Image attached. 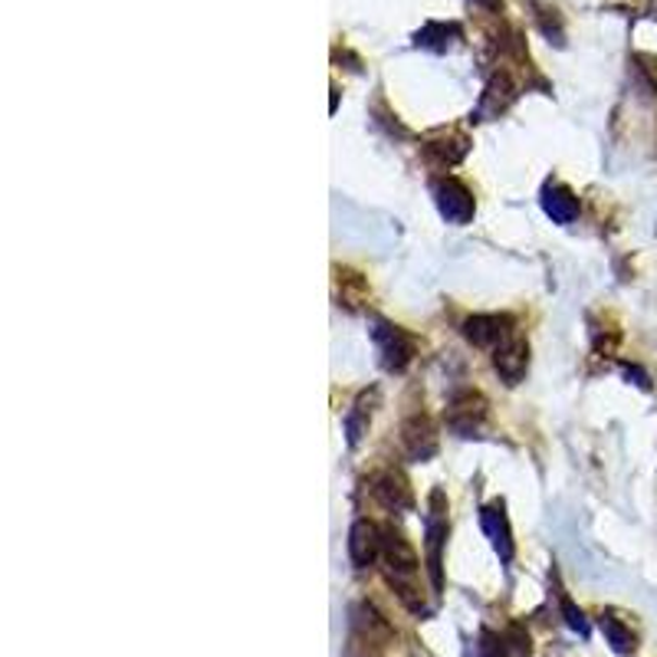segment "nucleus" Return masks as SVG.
<instances>
[{
	"instance_id": "nucleus-1",
	"label": "nucleus",
	"mask_w": 657,
	"mask_h": 657,
	"mask_svg": "<svg viewBox=\"0 0 657 657\" xmlns=\"http://www.w3.org/2000/svg\"><path fill=\"white\" fill-rule=\"evenodd\" d=\"M382 566H385V579L388 585L401 595V602H408L414 611H421V598L414 595V582H418V556L408 546V540L401 533H385L382 540Z\"/></svg>"
},
{
	"instance_id": "nucleus-2",
	"label": "nucleus",
	"mask_w": 657,
	"mask_h": 657,
	"mask_svg": "<svg viewBox=\"0 0 657 657\" xmlns=\"http://www.w3.org/2000/svg\"><path fill=\"white\" fill-rule=\"evenodd\" d=\"M372 339H375V346H379V352H382V365H385L388 372H401V369L414 359V343H411V336L401 333V328L392 325V322L375 319Z\"/></svg>"
},
{
	"instance_id": "nucleus-3",
	"label": "nucleus",
	"mask_w": 657,
	"mask_h": 657,
	"mask_svg": "<svg viewBox=\"0 0 657 657\" xmlns=\"http://www.w3.org/2000/svg\"><path fill=\"white\" fill-rule=\"evenodd\" d=\"M434 201H437V211L447 224H467L476 211L473 204V195L457 182V178H441L434 182Z\"/></svg>"
},
{
	"instance_id": "nucleus-4",
	"label": "nucleus",
	"mask_w": 657,
	"mask_h": 657,
	"mask_svg": "<svg viewBox=\"0 0 657 657\" xmlns=\"http://www.w3.org/2000/svg\"><path fill=\"white\" fill-rule=\"evenodd\" d=\"M463 336L476 349H497L513 336V319L510 315H470L463 322Z\"/></svg>"
},
{
	"instance_id": "nucleus-5",
	"label": "nucleus",
	"mask_w": 657,
	"mask_h": 657,
	"mask_svg": "<svg viewBox=\"0 0 657 657\" xmlns=\"http://www.w3.org/2000/svg\"><path fill=\"white\" fill-rule=\"evenodd\" d=\"M483 418H486V401L476 392H460L447 405V424L460 437H473L480 431Z\"/></svg>"
},
{
	"instance_id": "nucleus-6",
	"label": "nucleus",
	"mask_w": 657,
	"mask_h": 657,
	"mask_svg": "<svg viewBox=\"0 0 657 657\" xmlns=\"http://www.w3.org/2000/svg\"><path fill=\"white\" fill-rule=\"evenodd\" d=\"M372 493H375V500L392 513H405V510L414 507V493H411V486H408L401 470H385L382 476H375Z\"/></svg>"
},
{
	"instance_id": "nucleus-7",
	"label": "nucleus",
	"mask_w": 657,
	"mask_h": 657,
	"mask_svg": "<svg viewBox=\"0 0 657 657\" xmlns=\"http://www.w3.org/2000/svg\"><path fill=\"white\" fill-rule=\"evenodd\" d=\"M526 365H530V346L517 333L493 349V369L500 372L507 385H520V379L526 375Z\"/></svg>"
},
{
	"instance_id": "nucleus-8",
	"label": "nucleus",
	"mask_w": 657,
	"mask_h": 657,
	"mask_svg": "<svg viewBox=\"0 0 657 657\" xmlns=\"http://www.w3.org/2000/svg\"><path fill=\"white\" fill-rule=\"evenodd\" d=\"M401 444L408 450L411 460H427L434 457L437 450V434H434V424L424 418V414H414L401 424Z\"/></svg>"
},
{
	"instance_id": "nucleus-9",
	"label": "nucleus",
	"mask_w": 657,
	"mask_h": 657,
	"mask_svg": "<svg viewBox=\"0 0 657 657\" xmlns=\"http://www.w3.org/2000/svg\"><path fill=\"white\" fill-rule=\"evenodd\" d=\"M382 540H385V533H382L375 523L359 520V523L352 526V533H349V556H352V562H356L359 569L372 566V562L382 556Z\"/></svg>"
},
{
	"instance_id": "nucleus-10",
	"label": "nucleus",
	"mask_w": 657,
	"mask_h": 657,
	"mask_svg": "<svg viewBox=\"0 0 657 657\" xmlns=\"http://www.w3.org/2000/svg\"><path fill=\"white\" fill-rule=\"evenodd\" d=\"M480 523H483V533L489 536L493 549L500 553L504 562H510V559H513V533H510V520H507V513H504V504L483 507Z\"/></svg>"
},
{
	"instance_id": "nucleus-11",
	"label": "nucleus",
	"mask_w": 657,
	"mask_h": 657,
	"mask_svg": "<svg viewBox=\"0 0 657 657\" xmlns=\"http://www.w3.org/2000/svg\"><path fill=\"white\" fill-rule=\"evenodd\" d=\"M447 540V513H444V497L434 493L431 497V513H427V549H431V575L434 585L441 588V546Z\"/></svg>"
},
{
	"instance_id": "nucleus-12",
	"label": "nucleus",
	"mask_w": 657,
	"mask_h": 657,
	"mask_svg": "<svg viewBox=\"0 0 657 657\" xmlns=\"http://www.w3.org/2000/svg\"><path fill=\"white\" fill-rule=\"evenodd\" d=\"M543 211L556 221V224H572L579 218V198L569 188H546L543 191Z\"/></svg>"
},
{
	"instance_id": "nucleus-13",
	"label": "nucleus",
	"mask_w": 657,
	"mask_h": 657,
	"mask_svg": "<svg viewBox=\"0 0 657 657\" xmlns=\"http://www.w3.org/2000/svg\"><path fill=\"white\" fill-rule=\"evenodd\" d=\"M513 99V86L507 76H493V83L486 86V96H483V112L486 115H500Z\"/></svg>"
},
{
	"instance_id": "nucleus-14",
	"label": "nucleus",
	"mask_w": 657,
	"mask_h": 657,
	"mask_svg": "<svg viewBox=\"0 0 657 657\" xmlns=\"http://www.w3.org/2000/svg\"><path fill=\"white\" fill-rule=\"evenodd\" d=\"M454 37H457V30H454V27H444V24H427V27L418 34V47L444 53V50H450Z\"/></svg>"
},
{
	"instance_id": "nucleus-15",
	"label": "nucleus",
	"mask_w": 657,
	"mask_h": 657,
	"mask_svg": "<svg viewBox=\"0 0 657 657\" xmlns=\"http://www.w3.org/2000/svg\"><path fill=\"white\" fill-rule=\"evenodd\" d=\"M427 154L431 158H437L441 164H454V161H460L463 154H467V138H441V141H431L427 145Z\"/></svg>"
},
{
	"instance_id": "nucleus-16",
	"label": "nucleus",
	"mask_w": 657,
	"mask_h": 657,
	"mask_svg": "<svg viewBox=\"0 0 657 657\" xmlns=\"http://www.w3.org/2000/svg\"><path fill=\"white\" fill-rule=\"evenodd\" d=\"M602 628H605V634H608V641H611V647L618 650V654H628V650H634V634H631V628H624L618 618H602Z\"/></svg>"
},
{
	"instance_id": "nucleus-17",
	"label": "nucleus",
	"mask_w": 657,
	"mask_h": 657,
	"mask_svg": "<svg viewBox=\"0 0 657 657\" xmlns=\"http://www.w3.org/2000/svg\"><path fill=\"white\" fill-rule=\"evenodd\" d=\"M650 60H644V57H637L634 60V76L641 79V89H644V96H654L657 92V73L647 66Z\"/></svg>"
},
{
	"instance_id": "nucleus-18",
	"label": "nucleus",
	"mask_w": 657,
	"mask_h": 657,
	"mask_svg": "<svg viewBox=\"0 0 657 657\" xmlns=\"http://www.w3.org/2000/svg\"><path fill=\"white\" fill-rule=\"evenodd\" d=\"M562 611H566V621L579 631V634H588V624H585V618H582V611H575L569 602H562Z\"/></svg>"
},
{
	"instance_id": "nucleus-19",
	"label": "nucleus",
	"mask_w": 657,
	"mask_h": 657,
	"mask_svg": "<svg viewBox=\"0 0 657 657\" xmlns=\"http://www.w3.org/2000/svg\"><path fill=\"white\" fill-rule=\"evenodd\" d=\"M480 8H486V11H497L500 8V0H476Z\"/></svg>"
}]
</instances>
